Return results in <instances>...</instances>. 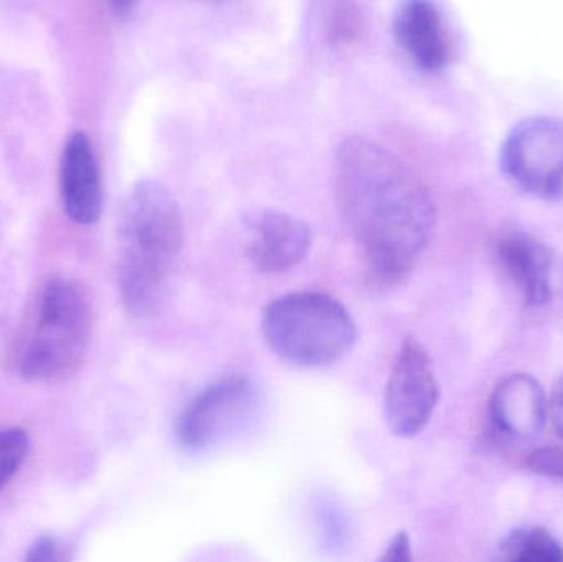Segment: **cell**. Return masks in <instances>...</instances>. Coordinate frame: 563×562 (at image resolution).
<instances>
[{
    "instance_id": "8",
    "label": "cell",
    "mask_w": 563,
    "mask_h": 562,
    "mask_svg": "<svg viewBox=\"0 0 563 562\" xmlns=\"http://www.w3.org/2000/svg\"><path fill=\"white\" fill-rule=\"evenodd\" d=\"M310 247V227L294 214L263 210L246 220L247 257L261 273H288L307 257Z\"/></svg>"
},
{
    "instance_id": "1",
    "label": "cell",
    "mask_w": 563,
    "mask_h": 562,
    "mask_svg": "<svg viewBox=\"0 0 563 562\" xmlns=\"http://www.w3.org/2000/svg\"><path fill=\"white\" fill-rule=\"evenodd\" d=\"M336 197L374 284H402L435 228L426 185L389 148L353 135L338 148Z\"/></svg>"
},
{
    "instance_id": "11",
    "label": "cell",
    "mask_w": 563,
    "mask_h": 562,
    "mask_svg": "<svg viewBox=\"0 0 563 562\" xmlns=\"http://www.w3.org/2000/svg\"><path fill=\"white\" fill-rule=\"evenodd\" d=\"M394 35L419 68L433 73L446 65L449 46L432 0H406L394 19Z\"/></svg>"
},
{
    "instance_id": "9",
    "label": "cell",
    "mask_w": 563,
    "mask_h": 562,
    "mask_svg": "<svg viewBox=\"0 0 563 562\" xmlns=\"http://www.w3.org/2000/svg\"><path fill=\"white\" fill-rule=\"evenodd\" d=\"M59 191L69 220L82 227L98 223L102 213V187L91 142L75 132L63 148Z\"/></svg>"
},
{
    "instance_id": "12",
    "label": "cell",
    "mask_w": 563,
    "mask_h": 562,
    "mask_svg": "<svg viewBox=\"0 0 563 562\" xmlns=\"http://www.w3.org/2000/svg\"><path fill=\"white\" fill-rule=\"evenodd\" d=\"M499 260L529 306L541 307L552 299L551 250L526 233H511L498 244Z\"/></svg>"
},
{
    "instance_id": "3",
    "label": "cell",
    "mask_w": 563,
    "mask_h": 562,
    "mask_svg": "<svg viewBox=\"0 0 563 562\" xmlns=\"http://www.w3.org/2000/svg\"><path fill=\"white\" fill-rule=\"evenodd\" d=\"M95 330V302L75 277H48L40 286L13 352V370L30 383H55L78 372Z\"/></svg>"
},
{
    "instance_id": "14",
    "label": "cell",
    "mask_w": 563,
    "mask_h": 562,
    "mask_svg": "<svg viewBox=\"0 0 563 562\" xmlns=\"http://www.w3.org/2000/svg\"><path fill=\"white\" fill-rule=\"evenodd\" d=\"M30 452L29 432L19 426L0 428V494L19 474Z\"/></svg>"
},
{
    "instance_id": "16",
    "label": "cell",
    "mask_w": 563,
    "mask_h": 562,
    "mask_svg": "<svg viewBox=\"0 0 563 562\" xmlns=\"http://www.w3.org/2000/svg\"><path fill=\"white\" fill-rule=\"evenodd\" d=\"M26 561H63L66 560V548L58 538L43 535L30 544Z\"/></svg>"
},
{
    "instance_id": "7",
    "label": "cell",
    "mask_w": 563,
    "mask_h": 562,
    "mask_svg": "<svg viewBox=\"0 0 563 562\" xmlns=\"http://www.w3.org/2000/svg\"><path fill=\"white\" fill-rule=\"evenodd\" d=\"M440 401L432 356L419 340L409 337L400 346L387 379L386 422L400 439L419 436L429 426Z\"/></svg>"
},
{
    "instance_id": "10",
    "label": "cell",
    "mask_w": 563,
    "mask_h": 562,
    "mask_svg": "<svg viewBox=\"0 0 563 562\" xmlns=\"http://www.w3.org/2000/svg\"><path fill=\"white\" fill-rule=\"evenodd\" d=\"M489 412L493 425L508 438L538 439L548 419L544 388L528 373L508 376L493 392Z\"/></svg>"
},
{
    "instance_id": "6",
    "label": "cell",
    "mask_w": 563,
    "mask_h": 562,
    "mask_svg": "<svg viewBox=\"0 0 563 562\" xmlns=\"http://www.w3.org/2000/svg\"><path fill=\"white\" fill-rule=\"evenodd\" d=\"M506 177L526 194L542 200L563 198V121L526 119L503 144Z\"/></svg>"
},
{
    "instance_id": "17",
    "label": "cell",
    "mask_w": 563,
    "mask_h": 562,
    "mask_svg": "<svg viewBox=\"0 0 563 562\" xmlns=\"http://www.w3.org/2000/svg\"><path fill=\"white\" fill-rule=\"evenodd\" d=\"M380 561L407 562L412 561V543L406 531H399L396 537L390 540L384 550Z\"/></svg>"
},
{
    "instance_id": "18",
    "label": "cell",
    "mask_w": 563,
    "mask_h": 562,
    "mask_svg": "<svg viewBox=\"0 0 563 562\" xmlns=\"http://www.w3.org/2000/svg\"><path fill=\"white\" fill-rule=\"evenodd\" d=\"M552 421L563 439V376L555 383L551 399Z\"/></svg>"
},
{
    "instance_id": "13",
    "label": "cell",
    "mask_w": 563,
    "mask_h": 562,
    "mask_svg": "<svg viewBox=\"0 0 563 562\" xmlns=\"http://www.w3.org/2000/svg\"><path fill=\"white\" fill-rule=\"evenodd\" d=\"M499 554L506 561L562 562L563 548L542 528H519L501 541Z\"/></svg>"
},
{
    "instance_id": "2",
    "label": "cell",
    "mask_w": 563,
    "mask_h": 562,
    "mask_svg": "<svg viewBox=\"0 0 563 562\" xmlns=\"http://www.w3.org/2000/svg\"><path fill=\"white\" fill-rule=\"evenodd\" d=\"M185 251V223L172 191L155 180L134 185L119 220V297L134 319L158 316L174 296Z\"/></svg>"
},
{
    "instance_id": "4",
    "label": "cell",
    "mask_w": 563,
    "mask_h": 562,
    "mask_svg": "<svg viewBox=\"0 0 563 562\" xmlns=\"http://www.w3.org/2000/svg\"><path fill=\"white\" fill-rule=\"evenodd\" d=\"M267 345L284 362L301 368H324L341 362L357 339L350 310L324 293L285 294L263 316Z\"/></svg>"
},
{
    "instance_id": "15",
    "label": "cell",
    "mask_w": 563,
    "mask_h": 562,
    "mask_svg": "<svg viewBox=\"0 0 563 562\" xmlns=\"http://www.w3.org/2000/svg\"><path fill=\"white\" fill-rule=\"evenodd\" d=\"M528 467L531 469L534 474L563 481V449H538V451L529 455Z\"/></svg>"
},
{
    "instance_id": "5",
    "label": "cell",
    "mask_w": 563,
    "mask_h": 562,
    "mask_svg": "<svg viewBox=\"0 0 563 562\" xmlns=\"http://www.w3.org/2000/svg\"><path fill=\"white\" fill-rule=\"evenodd\" d=\"M260 392L250 376L233 375L205 386L181 409L175 438L188 452H205L240 434L256 416Z\"/></svg>"
},
{
    "instance_id": "19",
    "label": "cell",
    "mask_w": 563,
    "mask_h": 562,
    "mask_svg": "<svg viewBox=\"0 0 563 562\" xmlns=\"http://www.w3.org/2000/svg\"><path fill=\"white\" fill-rule=\"evenodd\" d=\"M109 9L112 10L118 19H129L134 13L139 0H108Z\"/></svg>"
}]
</instances>
